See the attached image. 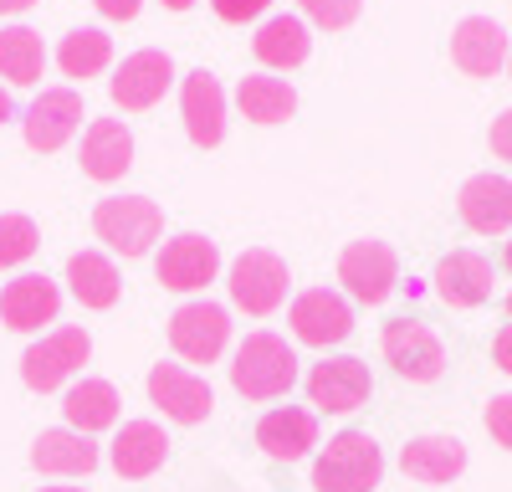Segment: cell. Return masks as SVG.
Here are the masks:
<instances>
[{"label":"cell","mask_w":512,"mask_h":492,"mask_svg":"<svg viewBox=\"0 0 512 492\" xmlns=\"http://www.w3.org/2000/svg\"><path fill=\"white\" fill-rule=\"evenodd\" d=\"M384 477V451L369 431H338L313 462L318 492H374Z\"/></svg>","instance_id":"2"},{"label":"cell","mask_w":512,"mask_h":492,"mask_svg":"<svg viewBox=\"0 0 512 492\" xmlns=\"http://www.w3.org/2000/svg\"><path fill=\"white\" fill-rule=\"evenodd\" d=\"M502 262H507V272H512V241H507V252H502Z\"/></svg>","instance_id":"41"},{"label":"cell","mask_w":512,"mask_h":492,"mask_svg":"<svg viewBox=\"0 0 512 492\" xmlns=\"http://www.w3.org/2000/svg\"><path fill=\"white\" fill-rule=\"evenodd\" d=\"M256 446L267 451L272 462H297L318 446V416L303 405H277L256 421Z\"/></svg>","instance_id":"20"},{"label":"cell","mask_w":512,"mask_h":492,"mask_svg":"<svg viewBox=\"0 0 512 492\" xmlns=\"http://www.w3.org/2000/svg\"><path fill=\"white\" fill-rule=\"evenodd\" d=\"M164 231V211L149 195H108L93 211V236L118 257H144Z\"/></svg>","instance_id":"3"},{"label":"cell","mask_w":512,"mask_h":492,"mask_svg":"<svg viewBox=\"0 0 512 492\" xmlns=\"http://www.w3.org/2000/svg\"><path fill=\"white\" fill-rule=\"evenodd\" d=\"M287 323H292L297 344L333 349V344H344V339L354 334V308L338 298V293H328V287H308V293L292 298Z\"/></svg>","instance_id":"11"},{"label":"cell","mask_w":512,"mask_h":492,"mask_svg":"<svg viewBox=\"0 0 512 492\" xmlns=\"http://www.w3.org/2000/svg\"><path fill=\"white\" fill-rule=\"evenodd\" d=\"M297 11H303L313 26H323V31H344V26L359 21L364 0H297Z\"/></svg>","instance_id":"32"},{"label":"cell","mask_w":512,"mask_h":492,"mask_svg":"<svg viewBox=\"0 0 512 492\" xmlns=\"http://www.w3.org/2000/svg\"><path fill=\"white\" fill-rule=\"evenodd\" d=\"M47 72V47H41V36L31 26H6L0 31V77L11 82V88H31L41 82Z\"/></svg>","instance_id":"28"},{"label":"cell","mask_w":512,"mask_h":492,"mask_svg":"<svg viewBox=\"0 0 512 492\" xmlns=\"http://www.w3.org/2000/svg\"><path fill=\"white\" fill-rule=\"evenodd\" d=\"M6 118H11V93L0 88V123H6Z\"/></svg>","instance_id":"39"},{"label":"cell","mask_w":512,"mask_h":492,"mask_svg":"<svg viewBox=\"0 0 512 492\" xmlns=\"http://www.w3.org/2000/svg\"><path fill=\"white\" fill-rule=\"evenodd\" d=\"M149 400L180 426H200V421H210V410H216L210 385L185 364H154L149 369Z\"/></svg>","instance_id":"12"},{"label":"cell","mask_w":512,"mask_h":492,"mask_svg":"<svg viewBox=\"0 0 512 492\" xmlns=\"http://www.w3.org/2000/svg\"><path fill=\"white\" fill-rule=\"evenodd\" d=\"M451 62L466 77H497L507 67V31L492 16H466L451 31Z\"/></svg>","instance_id":"16"},{"label":"cell","mask_w":512,"mask_h":492,"mask_svg":"<svg viewBox=\"0 0 512 492\" xmlns=\"http://www.w3.org/2000/svg\"><path fill=\"white\" fill-rule=\"evenodd\" d=\"M507 318H512V293H507Z\"/></svg>","instance_id":"43"},{"label":"cell","mask_w":512,"mask_h":492,"mask_svg":"<svg viewBox=\"0 0 512 492\" xmlns=\"http://www.w3.org/2000/svg\"><path fill=\"white\" fill-rule=\"evenodd\" d=\"M251 52L262 67H303L308 52H313V36H308V21L303 16H272L262 21V31L251 36Z\"/></svg>","instance_id":"25"},{"label":"cell","mask_w":512,"mask_h":492,"mask_svg":"<svg viewBox=\"0 0 512 492\" xmlns=\"http://www.w3.org/2000/svg\"><path fill=\"white\" fill-rule=\"evenodd\" d=\"M221 272V246L200 236V231H185L175 241H164V252L154 262V277L169 287V293H200V287H210Z\"/></svg>","instance_id":"9"},{"label":"cell","mask_w":512,"mask_h":492,"mask_svg":"<svg viewBox=\"0 0 512 492\" xmlns=\"http://www.w3.org/2000/svg\"><path fill=\"white\" fill-rule=\"evenodd\" d=\"M169 82H175V62H169V52H134V57H123V67L113 72L108 82V93L118 108L128 113H149L164 93H169Z\"/></svg>","instance_id":"13"},{"label":"cell","mask_w":512,"mask_h":492,"mask_svg":"<svg viewBox=\"0 0 512 492\" xmlns=\"http://www.w3.org/2000/svg\"><path fill=\"white\" fill-rule=\"evenodd\" d=\"M98 462H103L98 441L82 436V431H67V426L41 431L36 446H31V467H36L41 477H88Z\"/></svg>","instance_id":"22"},{"label":"cell","mask_w":512,"mask_h":492,"mask_svg":"<svg viewBox=\"0 0 512 492\" xmlns=\"http://www.w3.org/2000/svg\"><path fill=\"white\" fill-rule=\"evenodd\" d=\"M287 262L277 252H267V246H246V252L231 262V303L251 318H267L287 303Z\"/></svg>","instance_id":"4"},{"label":"cell","mask_w":512,"mask_h":492,"mask_svg":"<svg viewBox=\"0 0 512 492\" xmlns=\"http://www.w3.org/2000/svg\"><path fill=\"white\" fill-rule=\"evenodd\" d=\"M267 6H272V0H210V11H216L221 21H236V26L241 21H256Z\"/></svg>","instance_id":"34"},{"label":"cell","mask_w":512,"mask_h":492,"mask_svg":"<svg viewBox=\"0 0 512 492\" xmlns=\"http://www.w3.org/2000/svg\"><path fill=\"white\" fill-rule=\"evenodd\" d=\"M482 421H487L492 441L512 451V395H492V400H487V416H482Z\"/></svg>","instance_id":"33"},{"label":"cell","mask_w":512,"mask_h":492,"mask_svg":"<svg viewBox=\"0 0 512 492\" xmlns=\"http://www.w3.org/2000/svg\"><path fill=\"white\" fill-rule=\"evenodd\" d=\"M93 354V339L88 328H52L47 339H36L26 354H21V380L36 390V395H52L62 390L82 364Z\"/></svg>","instance_id":"5"},{"label":"cell","mask_w":512,"mask_h":492,"mask_svg":"<svg viewBox=\"0 0 512 492\" xmlns=\"http://www.w3.org/2000/svg\"><path fill=\"white\" fill-rule=\"evenodd\" d=\"M400 467H405V477H415V482L441 487V482H456V477L466 472V446H461L456 436H415V441L400 451Z\"/></svg>","instance_id":"24"},{"label":"cell","mask_w":512,"mask_h":492,"mask_svg":"<svg viewBox=\"0 0 512 492\" xmlns=\"http://www.w3.org/2000/svg\"><path fill=\"white\" fill-rule=\"evenodd\" d=\"M436 298L446 303V308H482L487 298H492V262L482 257V252H446L441 262H436Z\"/></svg>","instance_id":"17"},{"label":"cell","mask_w":512,"mask_h":492,"mask_svg":"<svg viewBox=\"0 0 512 492\" xmlns=\"http://www.w3.org/2000/svg\"><path fill=\"white\" fill-rule=\"evenodd\" d=\"M236 103L251 123H282L297 113V93H292V82L282 77H267V72H256V77H241V88H236Z\"/></svg>","instance_id":"29"},{"label":"cell","mask_w":512,"mask_h":492,"mask_svg":"<svg viewBox=\"0 0 512 492\" xmlns=\"http://www.w3.org/2000/svg\"><path fill=\"white\" fill-rule=\"evenodd\" d=\"M41 492H82V487H41Z\"/></svg>","instance_id":"42"},{"label":"cell","mask_w":512,"mask_h":492,"mask_svg":"<svg viewBox=\"0 0 512 492\" xmlns=\"http://www.w3.org/2000/svg\"><path fill=\"white\" fill-rule=\"evenodd\" d=\"M36 246H41V231L31 216H0V267H21L36 257Z\"/></svg>","instance_id":"31"},{"label":"cell","mask_w":512,"mask_h":492,"mask_svg":"<svg viewBox=\"0 0 512 492\" xmlns=\"http://www.w3.org/2000/svg\"><path fill=\"white\" fill-rule=\"evenodd\" d=\"M108 462H113V472L128 477V482L154 477V472L169 462V436H164V426H154V421H123L118 436H113Z\"/></svg>","instance_id":"19"},{"label":"cell","mask_w":512,"mask_h":492,"mask_svg":"<svg viewBox=\"0 0 512 492\" xmlns=\"http://www.w3.org/2000/svg\"><path fill=\"white\" fill-rule=\"evenodd\" d=\"M338 282L349 287V298L364 303V308H379L384 298L395 293V282H400V257H395V246L390 241H349L344 246V257H338Z\"/></svg>","instance_id":"6"},{"label":"cell","mask_w":512,"mask_h":492,"mask_svg":"<svg viewBox=\"0 0 512 492\" xmlns=\"http://www.w3.org/2000/svg\"><path fill=\"white\" fill-rule=\"evenodd\" d=\"M492 154L512 164V108L497 113V123H492Z\"/></svg>","instance_id":"35"},{"label":"cell","mask_w":512,"mask_h":492,"mask_svg":"<svg viewBox=\"0 0 512 492\" xmlns=\"http://www.w3.org/2000/svg\"><path fill=\"white\" fill-rule=\"evenodd\" d=\"M128 164H134V134L118 118H93L82 134V175L113 185L128 175Z\"/></svg>","instance_id":"23"},{"label":"cell","mask_w":512,"mask_h":492,"mask_svg":"<svg viewBox=\"0 0 512 492\" xmlns=\"http://www.w3.org/2000/svg\"><path fill=\"white\" fill-rule=\"evenodd\" d=\"M93 6L108 16V21H134L144 11V0H93Z\"/></svg>","instance_id":"36"},{"label":"cell","mask_w":512,"mask_h":492,"mask_svg":"<svg viewBox=\"0 0 512 492\" xmlns=\"http://www.w3.org/2000/svg\"><path fill=\"white\" fill-rule=\"evenodd\" d=\"M77 123H82V98L72 88H47L21 118V129H26V144L36 154H57L72 134H77Z\"/></svg>","instance_id":"15"},{"label":"cell","mask_w":512,"mask_h":492,"mask_svg":"<svg viewBox=\"0 0 512 492\" xmlns=\"http://www.w3.org/2000/svg\"><path fill=\"white\" fill-rule=\"evenodd\" d=\"M108 62H113V36L98 31V26H77L72 36H62V47H57V67L67 77H98Z\"/></svg>","instance_id":"30"},{"label":"cell","mask_w":512,"mask_h":492,"mask_svg":"<svg viewBox=\"0 0 512 492\" xmlns=\"http://www.w3.org/2000/svg\"><path fill=\"white\" fill-rule=\"evenodd\" d=\"M369 395H374V380H369L364 359L338 354V359H323L308 369V405H318L323 416H349Z\"/></svg>","instance_id":"10"},{"label":"cell","mask_w":512,"mask_h":492,"mask_svg":"<svg viewBox=\"0 0 512 492\" xmlns=\"http://www.w3.org/2000/svg\"><path fill=\"white\" fill-rule=\"evenodd\" d=\"M507 77H512V52H507Z\"/></svg>","instance_id":"44"},{"label":"cell","mask_w":512,"mask_h":492,"mask_svg":"<svg viewBox=\"0 0 512 492\" xmlns=\"http://www.w3.org/2000/svg\"><path fill=\"white\" fill-rule=\"evenodd\" d=\"M180 113H185V134H190L200 149H216V144L226 139V93H221V82L210 77L205 67L185 77Z\"/></svg>","instance_id":"18"},{"label":"cell","mask_w":512,"mask_h":492,"mask_svg":"<svg viewBox=\"0 0 512 492\" xmlns=\"http://www.w3.org/2000/svg\"><path fill=\"white\" fill-rule=\"evenodd\" d=\"M164 6H169V11H190V6H195V0H164Z\"/></svg>","instance_id":"40"},{"label":"cell","mask_w":512,"mask_h":492,"mask_svg":"<svg viewBox=\"0 0 512 492\" xmlns=\"http://www.w3.org/2000/svg\"><path fill=\"white\" fill-rule=\"evenodd\" d=\"M231 385L246 400H277V395H287L297 385V354H292V344L267 334V328L246 334L236 359H231Z\"/></svg>","instance_id":"1"},{"label":"cell","mask_w":512,"mask_h":492,"mask_svg":"<svg viewBox=\"0 0 512 492\" xmlns=\"http://www.w3.org/2000/svg\"><path fill=\"white\" fill-rule=\"evenodd\" d=\"M492 359H497L502 375H512V323H502V328H497V339H492Z\"/></svg>","instance_id":"37"},{"label":"cell","mask_w":512,"mask_h":492,"mask_svg":"<svg viewBox=\"0 0 512 492\" xmlns=\"http://www.w3.org/2000/svg\"><path fill=\"white\" fill-rule=\"evenodd\" d=\"M118 390L108 380H77L67 395H62V416H67V431H82V436H98L108 426H118Z\"/></svg>","instance_id":"26"},{"label":"cell","mask_w":512,"mask_h":492,"mask_svg":"<svg viewBox=\"0 0 512 492\" xmlns=\"http://www.w3.org/2000/svg\"><path fill=\"white\" fill-rule=\"evenodd\" d=\"M456 211H461V221L472 226L477 236L512 231V180L507 175H472L461 185Z\"/></svg>","instance_id":"21"},{"label":"cell","mask_w":512,"mask_h":492,"mask_svg":"<svg viewBox=\"0 0 512 492\" xmlns=\"http://www.w3.org/2000/svg\"><path fill=\"white\" fill-rule=\"evenodd\" d=\"M57 313H62V287L52 277L26 272L0 287V323L16 328V334H36L41 323H57Z\"/></svg>","instance_id":"14"},{"label":"cell","mask_w":512,"mask_h":492,"mask_svg":"<svg viewBox=\"0 0 512 492\" xmlns=\"http://www.w3.org/2000/svg\"><path fill=\"white\" fill-rule=\"evenodd\" d=\"M67 287H72V298H77L82 308H93V313L113 308L118 293H123L118 267H113L103 252H72V257H67Z\"/></svg>","instance_id":"27"},{"label":"cell","mask_w":512,"mask_h":492,"mask_svg":"<svg viewBox=\"0 0 512 492\" xmlns=\"http://www.w3.org/2000/svg\"><path fill=\"white\" fill-rule=\"evenodd\" d=\"M384 359L395 364V375L410 380V385H431L441 380V369H446V349L436 339V328L431 323H420V318H390L384 323Z\"/></svg>","instance_id":"7"},{"label":"cell","mask_w":512,"mask_h":492,"mask_svg":"<svg viewBox=\"0 0 512 492\" xmlns=\"http://www.w3.org/2000/svg\"><path fill=\"white\" fill-rule=\"evenodd\" d=\"M36 0H0V16H21V11H31Z\"/></svg>","instance_id":"38"},{"label":"cell","mask_w":512,"mask_h":492,"mask_svg":"<svg viewBox=\"0 0 512 492\" xmlns=\"http://www.w3.org/2000/svg\"><path fill=\"white\" fill-rule=\"evenodd\" d=\"M231 344V318L221 303H185L175 308V318H169V349H175L180 359L190 364H216Z\"/></svg>","instance_id":"8"}]
</instances>
